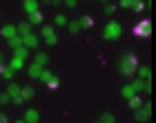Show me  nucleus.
Instances as JSON below:
<instances>
[{
    "label": "nucleus",
    "mask_w": 156,
    "mask_h": 123,
    "mask_svg": "<svg viewBox=\"0 0 156 123\" xmlns=\"http://www.w3.org/2000/svg\"><path fill=\"white\" fill-rule=\"evenodd\" d=\"M136 67H138V61H136V56L134 54H125L123 58H120L118 63V69H120V74L123 76H136Z\"/></svg>",
    "instance_id": "obj_1"
},
{
    "label": "nucleus",
    "mask_w": 156,
    "mask_h": 123,
    "mask_svg": "<svg viewBox=\"0 0 156 123\" xmlns=\"http://www.w3.org/2000/svg\"><path fill=\"white\" fill-rule=\"evenodd\" d=\"M120 34H123V27H120L116 20H109V23L105 25V29H103V38L105 40H118Z\"/></svg>",
    "instance_id": "obj_2"
},
{
    "label": "nucleus",
    "mask_w": 156,
    "mask_h": 123,
    "mask_svg": "<svg viewBox=\"0 0 156 123\" xmlns=\"http://www.w3.org/2000/svg\"><path fill=\"white\" fill-rule=\"evenodd\" d=\"M132 34L134 36H138V38H147V36H150L152 34V23H150V20H140V23H136V25H134L132 27Z\"/></svg>",
    "instance_id": "obj_3"
},
{
    "label": "nucleus",
    "mask_w": 156,
    "mask_h": 123,
    "mask_svg": "<svg viewBox=\"0 0 156 123\" xmlns=\"http://www.w3.org/2000/svg\"><path fill=\"white\" fill-rule=\"evenodd\" d=\"M40 34H42V40H45L47 45H56V43H58V36H56L54 27L45 25V27H42V29H40Z\"/></svg>",
    "instance_id": "obj_4"
},
{
    "label": "nucleus",
    "mask_w": 156,
    "mask_h": 123,
    "mask_svg": "<svg viewBox=\"0 0 156 123\" xmlns=\"http://www.w3.org/2000/svg\"><path fill=\"white\" fill-rule=\"evenodd\" d=\"M134 119L138 123H145L150 119V103H143V107H138V110H134Z\"/></svg>",
    "instance_id": "obj_5"
},
{
    "label": "nucleus",
    "mask_w": 156,
    "mask_h": 123,
    "mask_svg": "<svg viewBox=\"0 0 156 123\" xmlns=\"http://www.w3.org/2000/svg\"><path fill=\"white\" fill-rule=\"evenodd\" d=\"M38 45V36H34V34H27V36H23V47H27V49H34Z\"/></svg>",
    "instance_id": "obj_6"
},
{
    "label": "nucleus",
    "mask_w": 156,
    "mask_h": 123,
    "mask_svg": "<svg viewBox=\"0 0 156 123\" xmlns=\"http://www.w3.org/2000/svg\"><path fill=\"white\" fill-rule=\"evenodd\" d=\"M16 34H18V32H16V25H5L2 29H0V36L7 38V40H9L11 36H16Z\"/></svg>",
    "instance_id": "obj_7"
},
{
    "label": "nucleus",
    "mask_w": 156,
    "mask_h": 123,
    "mask_svg": "<svg viewBox=\"0 0 156 123\" xmlns=\"http://www.w3.org/2000/svg\"><path fill=\"white\" fill-rule=\"evenodd\" d=\"M78 25H80V29H91V27H94V18L91 16H80L78 18Z\"/></svg>",
    "instance_id": "obj_8"
},
{
    "label": "nucleus",
    "mask_w": 156,
    "mask_h": 123,
    "mask_svg": "<svg viewBox=\"0 0 156 123\" xmlns=\"http://www.w3.org/2000/svg\"><path fill=\"white\" fill-rule=\"evenodd\" d=\"M38 119H40V114L36 110H27L25 112V123H38Z\"/></svg>",
    "instance_id": "obj_9"
},
{
    "label": "nucleus",
    "mask_w": 156,
    "mask_h": 123,
    "mask_svg": "<svg viewBox=\"0 0 156 123\" xmlns=\"http://www.w3.org/2000/svg\"><path fill=\"white\" fill-rule=\"evenodd\" d=\"M42 69H45V67H40V65H36V63H31V65H29V69H27V74H29L31 78H38Z\"/></svg>",
    "instance_id": "obj_10"
},
{
    "label": "nucleus",
    "mask_w": 156,
    "mask_h": 123,
    "mask_svg": "<svg viewBox=\"0 0 156 123\" xmlns=\"http://www.w3.org/2000/svg\"><path fill=\"white\" fill-rule=\"evenodd\" d=\"M9 47L13 49V52H16L18 47H23V36H18V34L11 36V38H9Z\"/></svg>",
    "instance_id": "obj_11"
},
{
    "label": "nucleus",
    "mask_w": 156,
    "mask_h": 123,
    "mask_svg": "<svg viewBox=\"0 0 156 123\" xmlns=\"http://www.w3.org/2000/svg\"><path fill=\"white\" fill-rule=\"evenodd\" d=\"M34 63L40 65V67H45V65L49 63V56H47L45 52H38V54H36V58H34Z\"/></svg>",
    "instance_id": "obj_12"
},
{
    "label": "nucleus",
    "mask_w": 156,
    "mask_h": 123,
    "mask_svg": "<svg viewBox=\"0 0 156 123\" xmlns=\"http://www.w3.org/2000/svg\"><path fill=\"white\" fill-rule=\"evenodd\" d=\"M7 94H9L11 99L13 96H20V85L18 83H9V85H7Z\"/></svg>",
    "instance_id": "obj_13"
},
{
    "label": "nucleus",
    "mask_w": 156,
    "mask_h": 123,
    "mask_svg": "<svg viewBox=\"0 0 156 123\" xmlns=\"http://www.w3.org/2000/svg\"><path fill=\"white\" fill-rule=\"evenodd\" d=\"M16 32H18V36H27V34H31V25L29 23H20L16 27Z\"/></svg>",
    "instance_id": "obj_14"
},
{
    "label": "nucleus",
    "mask_w": 156,
    "mask_h": 123,
    "mask_svg": "<svg viewBox=\"0 0 156 123\" xmlns=\"http://www.w3.org/2000/svg\"><path fill=\"white\" fill-rule=\"evenodd\" d=\"M34 94H36V90H34V88H20V96H23V101L34 99Z\"/></svg>",
    "instance_id": "obj_15"
},
{
    "label": "nucleus",
    "mask_w": 156,
    "mask_h": 123,
    "mask_svg": "<svg viewBox=\"0 0 156 123\" xmlns=\"http://www.w3.org/2000/svg\"><path fill=\"white\" fill-rule=\"evenodd\" d=\"M29 25H40L42 23V13L40 11H34V13H29V20H27Z\"/></svg>",
    "instance_id": "obj_16"
},
{
    "label": "nucleus",
    "mask_w": 156,
    "mask_h": 123,
    "mask_svg": "<svg viewBox=\"0 0 156 123\" xmlns=\"http://www.w3.org/2000/svg\"><path fill=\"white\" fill-rule=\"evenodd\" d=\"M25 11H27V16L34 11H38V0H29V2H25Z\"/></svg>",
    "instance_id": "obj_17"
},
{
    "label": "nucleus",
    "mask_w": 156,
    "mask_h": 123,
    "mask_svg": "<svg viewBox=\"0 0 156 123\" xmlns=\"http://www.w3.org/2000/svg\"><path fill=\"white\" fill-rule=\"evenodd\" d=\"M129 107H132V110H138V107H143V101L138 99V94H134V96L129 99Z\"/></svg>",
    "instance_id": "obj_18"
},
{
    "label": "nucleus",
    "mask_w": 156,
    "mask_h": 123,
    "mask_svg": "<svg viewBox=\"0 0 156 123\" xmlns=\"http://www.w3.org/2000/svg\"><path fill=\"white\" fill-rule=\"evenodd\" d=\"M54 23H56V25H58V27H65V25L69 23V20H67V16H65V13H56V18H54Z\"/></svg>",
    "instance_id": "obj_19"
},
{
    "label": "nucleus",
    "mask_w": 156,
    "mask_h": 123,
    "mask_svg": "<svg viewBox=\"0 0 156 123\" xmlns=\"http://www.w3.org/2000/svg\"><path fill=\"white\" fill-rule=\"evenodd\" d=\"M23 65H25V61H23V58H16V56H13V58H11V65H9V67H11L13 72H16V69H23Z\"/></svg>",
    "instance_id": "obj_20"
},
{
    "label": "nucleus",
    "mask_w": 156,
    "mask_h": 123,
    "mask_svg": "<svg viewBox=\"0 0 156 123\" xmlns=\"http://www.w3.org/2000/svg\"><path fill=\"white\" fill-rule=\"evenodd\" d=\"M98 123H116V119H114V114L105 112V114H101V119H98Z\"/></svg>",
    "instance_id": "obj_21"
},
{
    "label": "nucleus",
    "mask_w": 156,
    "mask_h": 123,
    "mask_svg": "<svg viewBox=\"0 0 156 123\" xmlns=\"http://www.w3.org/2000/svg\"><path fill=\"white\" fill-rule=\"evenodd\" d=\"M51 76H54V74H51V72H49V69H42L38 78H40V81H42V83H45V85H47L49 81H51Z\"/></svg>",
    "instance_id": "obj_22"
},
{
    "label": "nucleus",
    "mask_w": 156,
    "mask_h": 123,
    "mask_svg": "<svg viewBox=\"0 0 156 123\" xmlns=\"http://www.w3.org/2000/svg\"><path fill=\"white\" fill-rule=\"evenodd\" d=\"M58 85H60V78L54 74V76H51V81L47 83V90H58Z\"/></svg>",
    "instance_id": "obj_23"
},
{
    "label": "nucleus",
    "mask_w": 156,
    "mask_h": 123,
    "mask_svg": "<svg viewBox=\"0 0 156 123\" xmlns=\"http://www.w3.org/2000/svg\"><path fill=\"white\" fill-rule=\"evenodd\" d=\"M138 78H143V81H147V78H150V67H147V65L138 67Z\"/></svg>",
    "instance_id": "obj_24"
},
{
    "label": "nucleus",
    "mask_w": 156,
    "mask_h": 123,
    "mask_svg": "<svg viewBox=\"0 0 156 123\" xmlns=\"http://www.w3.org/2000/svg\"><path fill=\"white\" fill-rule=\"evenodd\" d=\"M27 56H29V49H27V47H18L16 49V58H23L25 61Z\"/></svg>",
    "instance_id": "obj_25"
},
{
    "label": "nucleus",
    "mask_w": 156,
    "mask_h": 123,
    "mask_svg": "<svg viewBox=\"0 0 156 123\" xmlns=\"http://www.w3.org/2000/svg\"><path fill=\"white\" fill-rule=\"evenodd\" d=\"M13 74H16V72H13L11 67H5V69H2V74H0V76H2L5 81H11V78H13Z\"/></svg>",
    "instance_id": "obj_26"
},
{
    "label": "nucleus",
    "mask_w": 156,
    "mask_h": 123,
    "mask_svg": "<svg viewBox=\"0 0 156 123\" xmlns=\"http://www.w3.org/2000/svg\"><path fill=\"white\" fill-rule=\"evenodd\" d=\"M143 7H145V5H143V2H140V0H132V7H129V9L138 13V11H143Z\"/></svg>",
    "instance_id": "obj_27"
},
{
    "label": "nucleus",
    "mask_w": 156,
    "mask_h": 123,
    "mask_svg": "<svg viewBox=\"0 0 156 123\" xmlns=\"http://www.w3.org/2000/svg\"><path fill=\"white\" fill-rule=\"evenodd\" d=\"M134 94H136V92H134L132 85H125V88H123V96H125V99H132Z\"/></svg>",
    "instance_id": "obj_28"
},
{
    "label": "nucleus",
    "mask_w": 156,
    "mask_h": 123,
    "mask_svg": "<svg viewBox=\"0 0 156 123\" xmlns=\"http://www.w3.org/2000/svg\"><path fill=\"white\" fill-rule=\"evenodd\" d=\"M67 27H69V34H78V32H80V25H78V20H76V23H67Z\"/></svg>",
    "instance_id": "obj_29"
},
{
    "label": "nucleus",
    "mask_w": 156,
    "mask_h": 123,
    "mask_svg": "<svg viewBox=\"0 0 156 123\" xmlns=\"http://www.w3.org/2000/svg\"><path fill=\"white\" fill-rule=\"evenodd\" d=\"M9 103H11V96H9V94H7V92L0 94V105H9Z\"/></svg>",
    "instance_id": "obj_30"
},
{
    "label": "nucleus",
    "mask_w": 156,
    "mask_h": 123,
    "mask_svg": "<svg viewBox=\"0 0 156 123\" xmlns=\"http://www.w3.org/2000/svg\"><path fill=\"white\" fill-rule=\"evenodd\" d=\"M114 11H116V7H114V5H105V16H112Z\"/></svg>",
    "instance_id": "obj_31"
},
{
    "label": "nucleus",
    "mask_w": 156,
    "mask_h": 123,
    "mask_svg": "<svg viewBox=\"0 0 156 123\" xmlns=\"http://www.w3.org/2000/svg\"><path fill=\"white\" fill-rule=\"evenodd\" d=\"M120 7H123V9H129V7H132V0H120Z\"/></svg>",
    "instance_id": "obj_32"
},
{
    "label": "nucleus",
    "mask_w": 156,
    "mask_h": 123,
    "mask_svg": "<svg viewBox=\"0 0 156 123\" xmlns=\"http://www.w3.org/2000/svg\"><path fill=\"white\" fill-rule=\"evenodd\" d=\"M13 103H16V105H23L25 101H23V96H13Z\"/></svg>",
    "instance_id": "obj_33"
},
{
    "label": "nucleus",
    "mask_w": 156,
    "mask_h": 123,
    "mask_svg": "<svg viewBox=\"0 0 156 123\" xmlns=\"http://www.w3.org/2000/svg\"><path fill=\"white\" fill-rule=\"evenodd\" d=\"M65 5L69 7V9H74V7H76V0H65Z\"/></svg>",
    "instance_id": "obj_34"
},
{
    "label": "nucleus",
    "mask_w": 156,
    "mask_h": 123,
    "mask_svg": "<svg viewBox=\"0 0 156 123\" xmlns=\"http://www.w3.org/2000/svg\"><path fill=\"white\" fill-rule=\"evenodd\" d=\"M0 123H7V117H5L2 112H0Z\"/></svg>",
    "instance_id": "obj_35"
},
{
    "label": "nucleus",
    "mask_w": 156,
    "mask_h": 123,
    "mask_svg": "<svg viewBox=\"0 0 156 123\" xmlns=\"http://www.w3.org/2000/svg\"><path fill=\"white\" fill-rule=\"evenodd\" d=\"M2 69H5V65H2V63H0V74H2Z\"/></svg>",
    "instance_id": "obj_36"
},
{
    "label": "nucleus",
    "mask_w": 156,
    "mask_h": 123,
    "mask_svg": "<svg viewBox=\"0 0 156 123\" xmlns=\"http://www.w3.org/2000/svg\"><path fill=\"white\" fill-rule=\"evenodd\" d=\"M42 2H51V0H42Z\"/></svg>",
    "instance_id": "obj_37"
},
{
    "label": "nucleus",
    "mask_w": 156,
    "mask_h": 123,
    "mask_svg": "<svg viewBox=\"0 0 156 123\" xmlns=\"http://www.w3.org/2000/svg\"><path fill=\"white\" fill-rule=\"evenodd\" d=\"M0 63H2V54H0Z\"/></svg>",
    "instance_id": "obj_38"
},
{
    "label": "nucleus",
    "mask_w": 156,
    "mask_h": 123,
    "mask_svg": "<svg viewBox=\"0 0 156 123\" xmlns=\"http://www.w3.org/2000/svg\"><path fill=\"white\" fill-rule=\"evenodd\" d=\"M16 123H25V121H16Z\"/></svg>",
    "instance_id": "obj_39"
},
{
    "label": "nucleus",
    "mask_w": 156,
    "mask_h": 123,
    "mask_svg": "<svg viewBox=\"0 0 156 123\" xmlns=\"http://www.w3.org/2000/svg\"><path fill=\"white\" fill-rule=\"evenodd\" d=\"M25 2H29V0H25Z\"/></svg>",
    "instance_id": "obj_40"
},
{
    "label": "nucleus",
    "mask_w": 156,
    "mask_h": 123,
    "mask_svg": "<svg viewBox=\"0 0 156 123\" xmlns=\"http://www.w3.org/2000/svg\"><path fill=\"white\" fill-rule=\"evenodd\" d=\"M103 2H107V0H103Z\"/></svg>",
    "instance_id": "obj_41"
},
{
    "label": "nucleus",
    "mask_w": 156,
    "mask_h": 123,
    "mask_svg": "<svg viewBox=\"0 0 156 123\" xmlns=\"http://www.w3.org/2000/svg\"><path fill=\"white\" fill-rule=\"evenodd\" d=\"M60 2H62V0H60Z\"/></svg>",
    "instance_id": "obj_42"
},
{
    "label": "nucleus",
    "mask_w": 156,
    "mask_h": 123,
    "mask_svg": "<svg viewBox=\"0 0 156 123\" xmlns=\"http://www.w3.org/2000/svg\"><path fill=\"white\" fill-rule=\"evenodd\" d=\"M96 123H98V121H96Z\"/></svg>",
    "instance_id": "obj_43"
}]
</instances>
